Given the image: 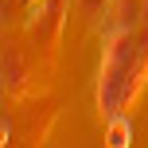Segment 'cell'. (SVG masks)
Returning a JSON list of instances; mask_svg holds the SVG:
<instances>
[{
    "mask_svg": "<svg viewBox=\"0 0 148 148\" xmlns=\"http://www.w3.org/2000/svg\"><path fill=\"white\" fill-rule=\"evenodd\" d=\"M144 23V0H109L105 12V35L113 31H133Z\"/></svg>",
    "mask_w": 148,
    "mask_h": 148,
    "instance_id": "obj_1",
    "label": "cell"
},
{
    "mask_svg": "<svg viewBox=\"0 0 148 148\" xmlns=\"http://www.w3.org/2000/svg\"><path fill=\"white\" fill-rule=\"evenodd\" d=\"M4 86H20V55L4 51Z\"/></svg>",
    "mask_w": 148,
    "mask_h": 148,
    "instance_id": "obj_3",
    "label": "cell"
},
{
    "mask_svg": "<svg viewBox=\"0 0 148 148\" xmlns=\"http://www.w3.org/2000/svg\"><path fill=\"white\" fill-rule=\"evenodd\" d=\"M82 12H86L90 20H97V16L105 20V12H109V0H82Z\"/></svg>",
    "mask_w": 148,
    "mask_h": 148,
    "instance_id": "obj_4",
    "label": "cell"
},
{
    "mask_svg": "<svg viewBox=\"0 0 148 148\" xmlns=\"http://www.w3.org/2000/svg\"><path fill=\"white\" fill-rule=\"evenodd\" d=\"M144 23H148V0H144Z\"/></svg>",
    "mask_w": 148,
    "mask_h": 148,
    "instance_id": "obj_5",
    "label": "cell"
},
{
    "mask_svg": "<svg viewBox=\"0 0 148 148\" xmlns=\"http://www.w3.org/2000/svg\"><path fill=\"white\" fill-rule=\"evenodd\" d=\"M105 144H109V148H125V144H133V121H129L125 113H117V117L105 121Z\"/></svg>",
    "mask_w": 148,
    "mask_h": 148,
    "instance_id": "obj_2",
    "label": "cell"
}]
</instances>
